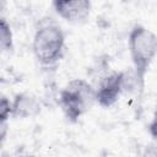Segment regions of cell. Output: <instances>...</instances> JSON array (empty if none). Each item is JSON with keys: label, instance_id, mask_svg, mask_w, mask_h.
<instances>
[{"label": "cell", "instance_id": "11", "mask_svg": "<svg viewBox=\"0 0 157 157\" xmlns=\"http://www.w3.org/2000/svg\"><path fill=\"white\" fill-rule=\"evenodd\" d=\"M17 157H37V156H34V155H21V156H17Z\"/></svg>", "mask_w": 157, "mask_h": 157}, {"label": "cell", "instance_id": "4", "mask_svg": "<svg viewBox=\"0 0 157 157\" xmlns=\"http://www.w3.org/2000/svg\"><path fill=\"white\" fill-rule=\"evenodd\" d=\"M126 86L128 74L125 71H110L103 75L94 86L97 104L102 108L114 105L126 90Z\"/></svg>", "mask_w": 157, "mask_h": 157}, {"label": "cell", "instance_id": "8", "mask_svg": "<svg viewBox=\"0 0 157 157\" xmlns=\"http://www.w3.org/2000/svg\"><path fill=\"white\" fill-rule=\"evenodd\" d=\"M11 113H12L11 101L6 96H1V99H0V123H7V120L11 118Z\"/></svg>", "mask_w": 157, "mask_h": 157}, {"label": "cell", "instance_id": "7", "mask_svg": "<svg viewBox=\"0 0 157 157\" xmlns=\"http://www.w3.org/2000/svg\"><path fill=\"white\" fill-rule=\"evenodd\" d=\"M0 47L2 52H12L13 49V36L9 22L1 17L0 21Z\"/></svg>", "mask_w": 157, "mask_h": 157}, {"label": "cell", "instance_id": "6", "mask_svg": "<svg viewBox=\"0 0 157 157\" xmlns=\"http://www.w3.org/2000/svg\"><path fill=\"white\" fill-rule=\"evenodd\" d=\"M11 105H12L11 118H15V119L34 118L42 110L39 99L31 92L16 93L13 99L11 101Z\"/></svg>", "mask_w": 157, "mask_h": 157}, {"label": "cell", "instance_id": "9", "mask_svg": "<svg viewBox=\"0 0 157 157\" xmlns=\"http://www.w3.org/2000/svg\"><path fill=\"white\" fill-rule=\"evenodd\" d=\"M148 131H150L151 136L157 141V104H156V107H155V112H153L151 123H150V125H148Z\"/></svg>", "mask_w": 157, "mask_h": 157}, {"label": "cell", "instance_id": "1", "mask_svg": "<svg viewBox=\"0 0 157 157\" xmlns=\"http://www.w3.org/2000/svg\"><path fill=\"white\" fill-rule=\"evenodd\" d=\"M128 48L132 64L135 87L141 96L148 70L157 56V34L146 26L137 23L129 32Z\"/></svg>", "mask_w": 157, "mask_h": 157}, {"label": "cell", "instance_id": "10", "mask_svg": "<svg viewBox=\"0 0 157 157\" xmlns=\"http://www.w3.org/2000/svg\"><path fill=\"white\" fill-rule=\"evenodd\" d=\"M141 157H157V141L147 145L145 147Z\"/></svg>", "mask_w": 157, "mask_h": 157}, {"label": "cell", "instance_id": "5", "mask_svg": "<svg viewBox=\"0 0 157 157\" xmlns=\"http://www.w3.org/2000/svg\"><path fill=\"white\" fill-rule=\"evenodd\" d=\"M52 6L60 18L70 23L85 22L92 10V2L88 0H55L52 2Z\"/></svg>", "mask_w": 157, "mask_h": 157}, {"label": "cell", "instance_id": "3", "mask_svg": "<svg viewBox=\"0 0 157 157\" xmlns=\"http://www.w3.org/2000/svg\"><path fill=\"white\" fill-rule=\"evenodd\" d=\"M58 102L65 118L76 123L97 103L94 86L85 78H72L61 88Z\"/></svg>", "mask_w": 157, "mask_h": 157}, {"label": "cell", "instance_id": "2", "mask_svg": "<svg viewBox=\"0 0 157 157\" xmlns=\"http://www.w3.org/2000/svg\"><path fill=\"white\" fill-rule=\"evenodd\" d=\"M32 50L42 66H54L60 61L65 50V33L63 27L52 17H43L33 34Z\"/></svg>", "mask_w": 157, "mask_h": 157}]
</instances>
